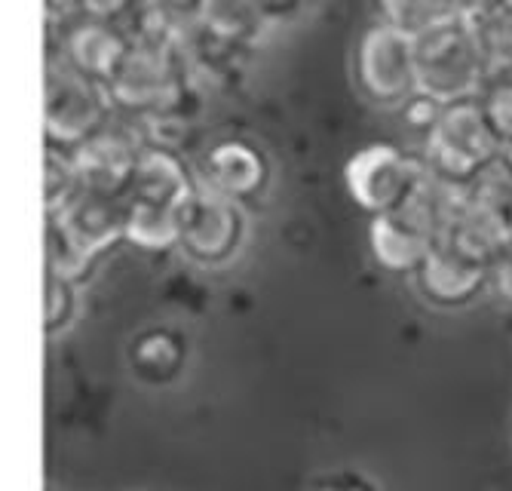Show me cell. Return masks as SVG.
I'll list each match as a JSON object with an SVG mask.
<instances>
[{
    "mask_svg": "<svg viewBox=\"0 0 512 491\" xmlns=\"http://www.w3.org/2000/svg\"><path fill=\"white\" fill-rule=\"evenodd\" d=\"M417 96L439 105L476 99L488 77V59L473 22H448L414 40Z\"/></svg>",
    "mask_w": 512,
    "mask_h": 491,
    "instance_id": "6da1fadb",
    "label": "cell"
},
{
    "mask_svg": "<svg viewBox=\"0 0 512 491\" xmlns=\"http://www.w3.org/2000/svg\"><path fill=\"white\" fill-rule=\"evenodd\" d=\"M503 154L506 148L494 136V129L479 105V96L445 105L424 142V163L436 175L463 188H470Z\"/></svg>",
    "mask_w": 512,
    "mask_h": 491,
    "instance_id": "7a4b0ae2",
    "label": "cell"
},
{
    "mask_svg": "<svg viewBox=\"0 0 512 491\" xmlns=\"http://www.w3.org/2000/svg\"><path fill=\"white\" fill-rule=\"evenodd\" d=\"M191 71V56L184 50L132 43L105 89L117 108L132 114H181L184 99L191 96Z\"/></svg>",
    "mask_w": 512,
    "mask_h": 491,
    "instance_id": "3957f363",
    "label": "cell"
},
{
    "mask_svg": "<svg viewBox=\"0 0 512 491\" xmlns=\"http://www.w3.org/2000/svg\"><path fill=\"white\" fill-rule=\"evenodd\" d=\"M114 102L108 89L71 68L62 56L46 62V145L74 151L108 123Z\"/></svg>",
    "mask_w": 512,
    "mask_h": 491,
    "instance_id": "277c9868",
    "label": "cell"
},
{
    "mask_svg": "<svg viewBox=\"0 0 512 491\" xmlns=\"http://www.w3.org/2000/svg\"><path fill=\"white\" fill-rule=\"evenodd\" d=\"M243 237L246 215L240 203L197 182L178 209V246L184 255L203 267H218L240 252Z\"/></svg>",
    "mask_w": 512,
    "mask_h": 491,
    "instance_id": "5b68a950",
    "label": "cell"
},
{
    "mask_svg": "<svg viewBox=\"0 0 512 491\" xmlns=\"http://www.w3.org/2000/svg\"><path fill=\"white\" fill-rule=\"evenodd\" d=\"M424 172V160L399 151L396 145L378 142L359 148L344 166L347 194L362 206L371 218L399 212L414 191L417 178Z\"/></svg>",
    "mask_w": 512,
    "mask_h": 491,
    "instance_id": "8992f818",
    "label": "cell"
},
{
    "mask_svg": "<svg viewBox=\"0 0 512 491\" xmlns=\"http://www.w3.org/2000/svg\"><path fill=\"white\" fill-rule=\"evenodd\" d=\"M356 83L378 105H408L417 96L414 40L384 22L371 25L356 47Z\"/></svg>",
    "mask_w": 512,
    "mask_h": 491,
    "instance_id": "52a82bcc",
    "label": "cell"
},
{
    "mask_svg": "<svg viewBox=\"0 0 512 491\" xmlns=\"http://www.w3.org/2000/svg\"><path fill=\"white\" fill-rule=\"evenodd\" d=\"M142 151H145V145L138 142L135 132L105 123L99 132H92L86 142H80L68 154H71L77 178H80V191L126 197L132 188L135 166H138Z\"/></svg>",
    "mask_w": 512,
    "mask_h": 491,
    "instance_id": "ba28073f",
    "label": "cell"
},
{
    "mask_svg": "<svg viewBox=\"0 0 512 491\" xmlns=\"http://www.w3.org/2000/svg\"><path fill=\"white\" fill-rule=\"evenodd\" d=\"M46 218L56 221L68 243L89 264L108 252L117 240H126V197L80 191L59 215Z\"/></svg>",
    "mask_w": 512,
    "mask_h": 491,
    "instance_id": "9c48e42d",
    "label": "cell"
},
{
    "mask_svg": "<svg viewBox=\"0 0 512 491\" xmlns=\"http://www.w3.org/2000/svg\"><path fill=\"white\" fill-rule=\"evenodd\" d=\"M59 47H62L59 56L71 68L108 86L111 77L117 74L120 62L126 59L132 40L126 37L123 25H117V22H99V19L80 16L77 22H71L62 31Z\"/></svg>",
    "mask_w": 512,
    "mask_h": 491,
    "instance_id": "30bf717a",
    "label": "cell"
},
{
    "mask_svg": "<svg viewBox=\"0 0 512 491\" xmlns=\"http://www.w3.org/2000/svg\"><path fill=\"white\" fill-rule=\"evenodd\" d=\"M491 277V267L482 261H473L463 252H457L448 243H436L433 252L427 255V261L421 264V271L414 274L417 289L421 295L439 307H460V304H470L485 280Z\"/></svg>",
    "mask_w": 512,
    "mask_h": 491,
    "instance_id": "8fae6325",
    "label": "cell"
},
{
    "mask_svg": "<svg viewBox=\"0 0 512 491\" xmlns=\"http://www.w3.org/2000/svg\"><path fill=\"white\" fill-rule=\"evenodd\" d=\"M267 175H270V169L258 148L237 142V139H227V142H218L206 154L200 182L240 203V200L258 197L264 191Z\"/></svg>",
    "mask_w": 512,
    "mask_h": 491,
    "instance_id": "7c38bea8",
    "label": "cell"
},
{
    "mask_svg": "<svg viewBox=\"0 0 512 491\" xmlns=\"http://www.w3.org/2000/svg\"><path fill=\"white\" fill-rule=\"evenodd\" d=\"M194 188H197V178H191L188 166H184V160L172 148L145 145L126 197L135 203L181 209V203L191 197Z\"/></svg>",
    "mask_w": 512,
    "mask_h": 491,
    "instance_id": "4fadbf2b",
    "label": "cell"
},
{
    "mask_svg": "<svg viewBox=\"0 0 512 491\" xmlns=\"http://www.w3.org/2000/svg\"><path fill=\"white\" fill-rule=\"evenodd\" d=\"M368 243L375 261L390 274H417L433 246L439 243L433 234L417 228L399 212L390 215H375L368 228Z\"/></svg>",
    "mask_w": 512,
    "mask_h": 491,
    "instance_id": "5bb4252c",
    "label": "cell"
},
{
    "mask_svg": "<svg viewBox=\"0 0 512 491\" xmlns=\"http://www.w3.org/2000/svg\"><path fill=\"white\" fill-rule=\"evenodd\" d=\"M442 243L454 246L457 252H463L473 261L482 264H494L509 246H512V231L506 215H500L497 209L479 203L473 194L467 197V203L460 206V212L454 215L451 228L445 231Z\"/></svg>",
    "mask_w": 512,
    "mask_h": 491,
    "instance_id": "9a60e30c",
    "label": "cell"
},
{
    "mask_svg": "<svg viewBox=\"0 0 512 491\" xmlns=\"http://www.w3.org/2000/svg\"><path fill=\"white\" fill-rule=\"evenodd\" d=\"M197 22L212 37L237 43V47H249L264 25H270L258 0H200Z\"/></svg>",
    "mask_w": 512,
    "mask_h": 491,
    "instance_id": "2e32d148",
    "label": "cell"
},
{
    "mask_svg": "<svg viewBox=\"0 0 512 491\" xmlns=\"http://www.w3.org/2000/svg\"><path fill=\"white\" fill-rule=\"evenodd\" d=\"M375 4L381 22L411 40L424 37L448 22H463L457 19L451 0H375Z\"/></svg>",
    "mask_w": 512,
    "mask_h": 491,
    "instance_id": "e0dca14e",
    "label": "cell"
},
{
    "mask_svg": "<svg viewBox=\"0 0 512 491\" xmlns=\"http://www.w3.org/2000/svg\"><path fill=\"white\" fill-rule=\"evenodd\" d=\"M126 240L148 252L178 246V209L135 203L126 197Z\"/></svg>",
    "mask_w": 512,
    "mask_h": 491,
    "instance_id": "ac0fdd59",
    "label": "cell"
},
{
    "mask_svg": "<svg viewBox=\"0 0 512 491\" xmlns=\"http://www.w3.org/2000/svg\"><path fill=\"white\" fill-rule=\"evenodd\" d=\"M184 360H188V350L172 332H148L132 344V369L138 372V378L154 384L172 381L181 372Z\"/></svg>",
    "mask_w": 512,
    "mask_h": 491,
    "instance_id": "d6986e66",
    "label": "cell"
},
{
    "mask_svg": "<svg viewBox=\"0 0 512 491\" xmlns=\"http://www.w3.org/2000/svg\"><path fill=\"white\" fill-rule=\"evenodd\" d=\"M77 194H80V178L71 154L46 145V182H43L46 215H59Z\"/></svg>",
    "mask_w": 512,
    "mask_h": 491,
    "instance_id": "ffe728a7",
    "label": "cell"
},
{
    "mask_svg": "<svg viewBox=\"0 0 512 491\" xmlns=\"http://www.w3.org/2000/svg\"><path fill=\"white\" fill-rule=\"evenodd\" d=\"M479 105L506 151H512V74H488Z\"/></svg>",
    "mask_w": 512,
    "mask_h": 491,
    "instance_id": "44dd1931",
    "label": "cell"
},
{
    "mask_svg": "<svg viewBox=\"0 0 512 491\" xmlns=\"http://www.w3.org/2000/svg\"><path fill=\"white\" fill-rule=\"evenodd\" d=\"M77 314V292L74 283L46 271V335L65 332Z\"/></svg>",
    "mask_w": 512,
    "mask_h": 491,
    "instance_id": "7402d4cb",
    "label": "cell"
},
{
    "mask_svg": "<svg viewBox=\"0 0 512 491\" xmlns=\"http://www.w3.org/2000/svg\"><path fill=\"white\" fill-rule=\"evenodd\" d=\"M138 0H74V13L86 19H99V22H123Z\"/></svg>",
    "mask_w": 512,
    "mask_h": 491,
    "instance_id": "603a6c76",
    "label": "cell"
},
{
    "mask_svg": "<svg viewBox=\"0 0 512 491\" xmlns=\"http://www.w3.org/2000/svg\"><path fill=\"white\" fill-rule=\"evenodd\" d=\"M491 280L497 286V295L512 304V246L491 264Z\"/></svg>",
    "mask_w": 512,
    "mask_h": 491,
    "instance_id": "cb8c5ba5",
    "label": "cell"
},
{
    "mask_svg": "<svg viewBox=\"0 0 512 491\" xmlns=\"http://www.w3.org/2000/svg\"><path fill=\"white\" fill-rule=\"evenodd\" d=\"M267 22H279V19H292L298 16L304 7H310L313 0H258Z\"/></svg>",
    "mask_w": 512,
    "mask_h": 491,
    "instance_id": "d4e9b609",
    "label": "cell"
},
{
    "mask_svg": "<svg viewBox=\"0 0 512 491\" xmlns=\"http://www.w3.org/2000/svg\"><path fill=\"white\" fill-rule=\"evenodd\" d=\"M497 4H500V0H451L457 19H463V22H476L479 16H485Z\"/></svg>",
    "mask_w": 512,
    "mask_h": 491,
    "instance_id": "484cf974",
    "label": "cell"
},
{
    "mask_svg": "<svg viewBox=\"0 0 512 491\" xmlns=\"http://www.w3.org/2000/svg\"><path fill=\"white\" fill-rule=\"evenodd\" d=\"M163 4L175 7L184 16H194V19H197V10H200V0H163Z\"/></svg>",
    "mask_w": 512,
    "mask_h": 491,
    "instance_id": "4316f807",
    "label": "cell"
},
{
    "mask_svg": "<svg viewBox=\"0 0 512 491\" xmlns=\"http://www.w3.org/2000/svg\"><path fill=\"white\" fill-rule=\"evenodd\" d=\"M503 4H506V7H509V10H512V0H503Z\"/></svg>",
    "mask_w": 512,
    "mask_h": 491,
    "instance_id": "83f0119b",
    "label": "cell"
},
{
    "mask_svg": "<svg viewBox=\"0 0 512 491\" xmlns=\"http://www.w3.org/2000/svg\"><path fill=\"white\" fill-rule=\"evenodd\" d=\"M506 154H509V157H512V151H506Z\"/></svg>",
    "mask_w": 512,
    "mask_h": 491,
    "instance_id": "f1b7e54d",
    "label": "cell"
}]
</instances>
